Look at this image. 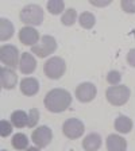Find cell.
I'll return each mask as SVG.
<instances>
[{
  "instance_id": "25",
  "label": "cell",
  "mask_w": 135,
  "mask_h": 151,
  "mask_svg": "<svg viewBox=\"0 0 135 151\" xmlns=\"http://www.w3.org/2000/svg\"><path fill=\"white\" fill-rule=\"evenodd\" d=\"M38 120H39V111L37 108H32L30 109V113H28V126L27 127H35L37 126Z\"/></svg>"
},
{
  "instance_id": "3",
  "label": "cell",
  "mask_w": 135,
  "mask_h": 151,
  "mask_svg": "<svg viewBox=\"0 0 135 151\" xmlns=\"http://www.w3.org/2000/svg\"><path fill=\"white\" fill-rule=\"evenodd\" d=\"M131 91L126 85H115V86H110L105 92L107 100L110 104L115 105V107H120L129 101Z\"/></svg>"
},
{
  "instance_id": "26",
  "label": "cell",
  "mask_w": 135,
  "mask_h": 151,
  "mask_svg": "<svg viewBox=\"0 0 135 151\" xmlns=\"http://www.w3.org/2000/svg\"><path fill=\"white\" fill-rule=\"evenodd\" d=\"M122 9L127 14H134L135 12V0H122Z\"/></svg>"
},
{
  "instance_id": "18",
  "label": "cell",
  "mask_w": 135,
  "mask_h": 151,
  "mask_svg": "<svg viewBox=\"0 0 135 151\" xmlns=\"http://www.w3.org/2000/svg\"><path fill=\"white\" fill-rule=\"evenodd\" d=\"M14 35V24L8 19L1 18L0 19V39L7 41Z\"/></svg>"
},
{
  "instance_id": "17",
  "label": "cell",
  "mask_w": 135,
  "mask_h": 151,
  "mask_svg": "<svg viewBox=\"0 0 135 151\" xmlns=\"http://www.w3.org/2000/svg\"><path fill=\"white\" fill-rule=\"evenodd\" d=\"M11 123L16 128H23L28 126V115L25 111H15L11 115Z\"/></svg>"
},
{
  "instance_id": "30",
  "label": "cell",
  "mask_w": 135,
  "mask_h": 151,
  "mask_svg": "<svg viewBox=\"0 0 135 151\" xmlns=\"http://www.w3.org/2000/svg\"><path fill=\"white\" fill-rule=\"evenodd\" d=\"M1 151H7V150H1Z\"/></svg>"
},
{
  "instance_id": "9",
  "label": "cell",
  "mask_w": 135,
  "mask_h": 151,
  "mask_svg": "<svg viewBox=\"0 0 135 151\" xmlns=\"http://www.w3.org/2000/svg\"><path fill=\"white\" fill-rule=\"evenodd\" d=\"M51 138H53V132L46 126H41L38 128H35L31 135V140L34 142V145L41 148L46 147L51 142Z\"/></svg>"
},
{
  "instance_id": "11",
  "label": "cell",
  "mask_w": 135,
  "mask_h": 151,
  "mask_svg": "<svg viewBox=\"0 0 135 151\" xmlns=\"http://www.w3.org/2000/svg\"><path fill=\"white\" fill-rule=\"evenodd\" d=\"M0 82L3 89H14L18 84V76L11 68H1L0 69Z\"/></svg>"
},
{
  "instance_id": "13",
  "label": "cell",
  "mask_w": 135,
  "mask_h": 151,
  "mask_svg": "<svg viewBox=\"0 0 135 151\" xmlns=\"http://www.w3.org/2000/svg\"><path fill=\"white\" fill-rule=\"evenodd\" d=\"M107 150L108 151H126L127 142L120 135L112 134L107 138Z\"/></svg>"
},
{
  "instance_id": "4",
  "label": "cell",
  "mask_w": 135,
  "mask_h": 151,
  "mask_svg": "<svg viewBox=\"0 0 135 151\" xmlns=\"http://www.w3.org/2000/svg\"><path fill=\"white\" fill-rule=\"evenodd\" d=\"M66 70V63L61 57H51L50 60H47L43 65L45 74L51 80H58L62 77Z\"/></svg>"
},
{
  "instance_id": "12",
  "label": "cell",
  "mask_w": 135,
  "mask_h": 151,
  "mask_svg": "<svg viewBox=\"0 0 135 151\" xmlns=\"http://www.w3.org/2000/svg\"><path fill=\"white\" fill-rule=\"evenodd\" d=\"M20 92H22L25 96H34L38 93L39 91V82L37 78H32V77H26L20 81Z\"/></svg>"
},
{
  "instance_id": "19",
  "label": "cell",
  "mask_w": 135,
  "mask_h": 151,
  "mask_svg": "<svg viewBox=\"0 0 135 151\" xmlns=\"http://www.w3.org/2000/svg\"><path fill=\"white\" fill-rule=\"evenodd\" d=\"M11 143L15 150H27L28 148V138L25 134H15L12 136Z\"/></svg>"
},
{
  "instance_id": "10",
  "label": "cell",
  "mask_w": 135,
  "mask_h": 151,
  "mask_svg": "<svg viewBox=\"0 0 135 151\" xmlns=\"http://www.w3.org/2000/svg\"><path fill=\"white\" fill-rule=\"evenodd\" d=\"M39 39H41L39 32H38L34 27L25 26V27L20 28V31H19V41L22 42L23 45H26V46H31V47L35 46Z\"/></svg>"
},
{
  "instance_id": "8",
  "label": "cell",
  "mask_w": 135,
  "mask_h": 151,
  "mask_svg": "<svg viewBox=\"0 0 135 151\" xmlns=\"http://www.w3.org/2000/svg\"><path fill=\"white\" fill-rule=\"evenodd\" d=\"M97 94V88L92 82H82L76 88V99L80 103H89Z\"/></svg>"
},
{
  "instance_id": "21",
  "label": "cell",
  "mask_w": 135,
  "mask_h": 151,
  "mask_svg": "<svg viewBox=\"0 0 135 151\" xmlns=\"http://www.w3.org/2000/svg\"><path fill=\"white\" fill-rule=\"evenodd\" d=\"M76 19H77V12H76L74 8H68L65 12L62 14V18H61V23L64 26H72L74 24Z\"/></svg>"
},
{
  "instance_id": "6",
  "label": "cell",
  "mask_w": 135,
  "mask_h": 151,
  "mask_svg": "<svg viewBox=\"0 0 135 151\" xmlns=\"http://www.w3.org/2000/svg\"><path fill=\"white\" fill-rule=\"evenodd\" d=\"M0 60L6 66L12 68H18V65L20 63L19 60V50L18 47L14 45H3L0 49Z\"/></svg>"
},
{
  "instance_id": "28",
  "label": "cell",
  "mask_w": 135,
  "mask_h": 151,
  "mask_svg": "<svg viewBox=\"0 0 135 151\" xmlns=\"http://www.w3.org/2000/svg\"><path fill=\"white\" fill-rule=\"evenodd\" d=\"M91 4L95 7H107L111 4V0H91Z\"/></svg>"
},
{
  "instance_id": "7",
  "label": "cell",
  "mask_w": 135,
  "mask_h": 151,
  "mask_svg": "<svg viewBox=\"0 0 135 151\" xmlns=\"http://www.w3.org/2000/svg\"><path fill=\"white\" fill-rule=\"evenodd\" d=\"M84 123L79 119H68L62 126V132L66 138L79 139L84 134Z\"/></svg>"
},
{
  "instance_id": "15",
  "label": "cell",
  "mask_w": 135,
  "mask_h": 151,
  "mask_svg": "<svg viewBox=\"0 0 135 151\" xmlns=\"http://www.w3.org/2000/svg\"><path fill=\"white\" fill-rule=\"evenodd\" d=\"M101 146V136L99 134H89L82 140V148L85 151H97Z\"/></svg>"
},
{
  "instance_id": "24",
  "label": "cell",
  "mask_w": 135,
  "mask_h": 151,
  "mask_svg": "<svg viewBox=\"0 0 135 151\" xmlns=\"http://www.w3.org/2000/svg\"><path fill=\"white\" fill-rule=\"evenodd\" d=\"M120 80H122V74H120L119 72H116V70H111V72L107 74V82L111 84L112 86L119 84Z\"/></svg>"
},
{
  "instance_id": "14",
  "label": "cell",
  "mask_w": 135,
  "mask_h": 151,
  "mask_svg": "<svg viewBox=\"0 0 135 151\" xmlns=\"http://www.w3.org/2000/svg\"><path fill=\"white\" fill-rule=\"evenodd\" d=\"M37 68V61H35L34 55L30 53H23L20 55V63H19V69L23 74H30L32 73Z\"/></svg>"
},
{
  "instance_id": "16",
  "label": "cell",
  "mask_w": 135,
  "mask_h": 151,
  "mask_svg": "<svg viewBox=\"0 0 135 151\" xmlns=\"http://www.w3.org/2000/svg\"><path fill=\"white\" fill-rule=\"evenodd\" d=\"M113 127H115V129H116L118 132H120V134H129L132 129V120L130 119V117L122 115V116L116 117V120L113 123Z\"/></svg>"
},
{
  "instance_id": "2",
  "label": "cell",
  "mask_w": 135,
  "mask_h": 151,
  "mask_svg": "<svg viewBox=\"0 0 135 151\" xmlns=\"http://www.w3.org/2000/svg\"><path fill=\"white\" fill-rule=\"evenodd\" d=\"M20 22L26 26H39L43 22V9L38 4H28L20 11Z\"/></svg>"
},
{
  "instance_id": "22",
  "label": "cell",
  "mask_w": 135,
  "mask_h": 151,
  "mask_svg": "<svg viewBox=\"0 0 135 151\" xmlns=\"http://www.w3.org/2000/svg\"><path fill=\"white\" fill-rule=\"evenodd\" d=\"M64 8H65V3L62 0H50V1H47V9L53 15L61 14L64 11Z\"/></svg>"
},
{
  "instance_id": "1",
  "label": "cell",
  "mask_w": 135,
  "mask_h": 151,
  "mask_svg": "<svg viewBox=\"0 0 135 151\" xmlns=\"http://www.w3.org/2000/svg\"><path fill=\"white\" fill-rule=\"evenodd\" d=\"M43 103H45V107L50 111V112L60 113V112L66 111L70 107V104H72V94L68 91L61 89V88L51 89L45 96Z\"/></svg>"
},
{
  "instance_id": "27",
  "label": "cell",
  "mask_w": 135,
  "mask_h": 151,
  "mask_svg": "<svg viewBox=\"0 0 135 151\" xmlns=\"http://www.w3.org/2000/svg\"><path fill=\"white\" fill-rule=\"evenodd\" d=\"M127 63L132 68H135V49H131L127 54Z\"/></svg>"
},
{
  "instance_id": "29",
  "label": "cell",
  "mask_w": 135,
  "mask_h": 151,
  "mask_svg": "<svg viewBox=\"0 0 135 151\" xmlns=\"http://www.w3.org/2000/svg\"><path fill=\"white\" fill-rule=\"evenodd\" d=\"M26 151H39V148L38 147H28Z\"/></svg>"
},
{
  "instance_id": "20",
  "label": "cell",
  "mask_w": 135,
  "mask_h": 151,
  "mask_svg": "<svg viewBox=\"0 0 135 151\" xmlns=\"http://www.w3.org/2000/svg\"><path fill=\"white\" fill-rule=\"evenodd\" d=\"M79 23H80V26H81L82 28H85V30H89V28H92L95 26V23H96V19H95L93 14L88 12V11H85V12H82L81 15H80Z\"/></svg>"
},
{
  "instance_id": "5",
  "label": "cell",
  "mask_w": 135,
  "mask_h": 151,
  "mask_svg": "<svg viewBox=\"0 0 135 151\" xmlns=\"http://www.w3.org/2000/svg\"><path fill=\"white\" fill-rule=\"evenodd\" d=\"M56 49H57L56 39L51 35H43L41 38V42L31 47V51L39 58H45V57L53 54L56 51Z\"/></svg>"
},
{
  "instance_id": "23",
  "label": "cell",
  "mask_w": 135,
  "mask_h": 151,
  "mask_svg": "<svg viewBox=\"0 0 135 151\" xmlns=\"http://www.w3.org/2000/svg\"><path fill=\"white\" fill-rule=\"evenodd\" d=\"M12 132V123H9L8 120H0V135L6 138V136L11 135Z\"/></svg>"
}]
</instances>
